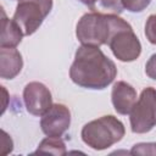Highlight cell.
Here are the masks:
<instances>
[{
  "label": "cell",
  "mask_w": 156,
  "mask_h": 156,
  "mask_svg": "<svg viewBox=\"0 0 156 156\" xmlns=\"http://www.w3.org/2000/svg\"><path fill=\"white\" fill-rule=\"evenodd\" d=\"M52 9V0H18L13 21L24 35H32L41 26Z\"/></svg>",
  "instance_id": "4"
},
{
  "label": "cell",
  "mask_w": 156,
  "mask_h": 156,
  "mask_svg": "<svg viewBox=\"0 0 156 156\" xmlns=\"http://www.w3.org/2000/svg\"><path fill=\"white\" fill-rule=\"evenodd\" d=\"M71 124V112L63 104L52 106L41 116L40 127L46 136H61Z\"/></svg>",
  "instance_id": "8"
},
{
  "label": "cell",
  "mask_w": 156,
  "mask_h": 156,
  "mask_svg": "<svg viewBox=\"0 0 156 156\" xmlns=\"http://www.w3.org/2000/svg\"><path fill=\"white\" fill-rule=\"evenodd\" d=\"M117 76L115 62L99 46L82 45L77 49L69 68L72 82L85 89L101 90L107 88Z\"/></svg>",
  "instance_id": "1"
},
{
  "label": "cell",
  "mask_w": 156,
  "mask_h": 156,
  "mask_svg": "<svg viewBox=\"0 0 156 156\" xmlns=\"http://www.w3.org/2000/svg\"><path fill=\"white\" fill-rule=\"evenodd\" d=\"M0 145H1V150H0V154H1V155H7V154H9V152H11V151H12V149H13L12 139L7 135V133H6L5 130H1Z\"/></svg>",
  "instance_id": "17"
},
{
  "label": "cell",
  "mask_w": 156,
  "mask_h": 156,
  "mask_svg": "<svg viewBox=\"0 0 156 156\" xmlns=\"http://www.w3.org/2000/svg\"><path fill=\"white\" fill-rule=\"evenodd\" d=\"M115 57L122 62H132L140 56L141 44L129 23L121 27L107 44Z\"/></svg>",
  "instance_id": "6"
},
{
  "label": "cell",
  "mask_w": 156,
  "mask_h": 156,
  "mask_svg": "<svg viewBox=\"0 0 156 156\" xmlns=\"http://www.w3.org/2000/svg\"><path fill=\"white\" fill-rule=\"evenodd\" d=\"M150 2L151 0H122L124 9L130 12H141L150 5Z\"/></svg>",
  "instance_id": "14"
},
{
  "label": "cell",
  "mask_w": 156,
  "mask_h": 156,
  "mask_svg": "<svg viewBox=\"0 0 156 156\" xmlns=\"http://www.w3.org/2000/svg\"><path fill=\"white\" fill-rule=\"evenodd\" d=\"M145 73L147 74V77L156 80V54L151 55L150 58L147 60L145 65Z\"/></svg>",
  "instance_id": "18"
},
{
  "label": "cell",
  "mask_w": 156,
  "mask_h": 156,
  "mask_svg": "<svg viewBox=\"0 0 156 156\" xmlns=\"http://www.w3.org/2000/svg\"><path fill=\"white\" fill-rule=\"evenodd\" d=\"M23 100L27 111L33 116H43L52 106L51 93L40 82H30L24 87Z\"/></svg>",
  "instance_id": "7"
},
{
  "label": "cell",
  "mask_w": 156,
  "mask_h": 156,
  "mask_svg": "<svg viewBox=\"0 0 156 156\" xmlns=\"http://www.w3.org/2000/svg\"><path fill=\"white\" fill-rule=\"evenodd\" d=\"M145 35L146 39L156 45V15H150L145 23Z\"/></svg>",
  "instance_id": "15"
},
{
  "label": "cell",
  "mask_w": 156,
  "mask_h": 156,
  "mask_svg": "<svg viewBox=\"0 0 156 156\" xmlns=\"http://www.w3.org/2000/svg\"><path fill=\"white\" fill-rule=\"evenodd\" d=\"M82 4L88 6L91 11H96V7L100 6L107 11H111L116 15L121 13L124 9L122 0H79Z\"/></svg>",
  "instance_id": "13"
},
{
  "label": "cell",
  "mask_w": 156,
  "mask_h": 156,
  "mask_svg": "<svg viewBox=\"0 0 156 156\" xmlns=\"http://www.w3.org/2000/svg\"><path fill=\"white\" fill-rule=\"evenodd\" d=\"M23 67L21 52L16 48H0V77L13 79Z\"/></svg>",
  "instance_id": "10"
},
{
  "label": "cell",
  "mask_w": 156,
  "mask_h": 156,
  "mask_svg": "<svg viewBox=\"0 0 156 156\" xmlns=\"http://www.w3.org/2000/svg\"><path fill=\"white\" fill-rule=\"evenodd\" d=\"M133 155H156V144L152 143H141L133 146L130 150Z\"/></svg>",
  "instance_id": "16"
},
{
  "label": "cell",
  "mask_w": 156,
  "mask_h": 156,
  "mask_svg": "<svg viewBox=\"0 0 156 156\" xmlns=\"http://www.w3.org/2000/svg\"><path fill=\"white\" fill-rule=\"evenodd\" d=\"M127 23L116 13L91 11L83 15L78 21L76 35L82 45L100 46L108 44L113 34Z\"/></svg>",
  "instance_id": "2"
},
{
  "label": "cell",
  "mask_w": 156,
  "mask_h": 156,
  "mask_svg": "<svg viewBox=\"0 0 156 156\" xmlns=\"http://www.w3.org/2000/svg\"><path fill=\"white\" fill-rule=\"evenodd\" d=\"M126 129L123 123L115 116H102L88 122L80 132L82 140L94 150H105L122 140Z\"/></svg>",
  "instance_id": "3"
},
{
  "label": "cell",
  "mask_w": 156,
  "mask_h": 156,
  "mask_svg": "<svg viewBox=\"0 0 156 156\" xmlns=\"http://www.w3.org/2000/svg\"><path fill=\"white\" fill-rule=\"evenodd\" d=\"M129 115L133 133L144 134L150 132L156 126V89L145 88Z\"/></svg>",
  "instance_id": "5"
},
{
  "label": "cell",
  "mask_w": 156,
  "mask_h": 156,
  "mask_svg": "<svg viewBox=\"0 0 156 156\" xmlns=\"http://www.w3.org/2000/svg\"><path fill=\"white\" fill-rule=\"evenodd\" d=\"M111 101L117 113L129 115L136 102V91L127 82L119 80L112 87Z\"/></svg>",
  "instance_id": "9"
},
{
  "label": "cell",
  "mask_w": 156,
  "mask_h": 156,
  "mask_svg": "<svg viewBox=\"0 0 156 156\" xmlns=\"http://www.w3.org/2000/svg\"><path fill=\"white\" fill-rule=\"evenodd\" d=\"M34 154H52L56 156H62L66 155L67 151L65 141L60 136H46L40 141Z\"/></svg>",
  "instance_id": "12"
},
{
  "label": "cell",
  "mask_w": 156,
  "mask_h": 156,
  "mask_svg": "<svg viewBox=\"0 0 156 156\" xmlns=\"http://www.w3.org/2000/svg\"><path fill=\"white\" fill-rule=\"evenodd\" d=\"M1 37H0V48H16L24 35L20 26L13 21L9 20L5 15V11L1 10Z\"/></svg>",
  "instance_id": "11"
}]
</instances>
